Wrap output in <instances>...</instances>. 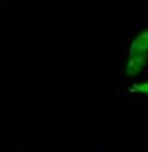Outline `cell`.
<instances>
[{"instance_id":"1","label":"cell","mask_w":148,"mask_h":152,"mask_svg":"<svg viewBox=\"0 0 148 152\" xmlns=\"http://www.w3.org/2000/svg\"><path fill=\"white\" fill-rule=\"evenodd\" d=\"M146 61H148V55H130L124 73L128 75V77H136V75H140L142 69H144V65H146Z\"/></svg>"},{"instance_id":"2","label":"cell","mask_w":148,"mask_h":152,"mask_svg":"<svg viewBox=\"0 0 148 152\" xmlns=\"http://www.w3.org/2000/svg\"><path fill=\"white\" fill-rule=\"evenodd\" d=\"M130 55H148V28L142 31L136 39H132L130 47H128Z\"/></svg>"},{"instance_id":"3","label":"cell","mask_w":148,"mask_h":152,"mask_svg":"<svg viewBox=\"0 0 148 152\" xmlns=\"http://www.w3.org/2000/svg\"><path fill=\"white\" fill-rule=\"evenodd\" d=\"M130 91H138V94H148V81L144 83H134L130 87Z\"/></svg>"}]
</instances>
